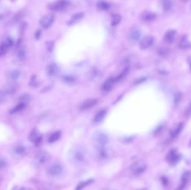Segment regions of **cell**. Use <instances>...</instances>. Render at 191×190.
Returning <instances> with one entry per match:
<instances>
[{"mask_svg":"<svg viewBox=\"0 0 191 190\" xmlns=\"http://www.w3.org/2000/svg\"><path fill=\"white\" fill-rule=\"evenodd\" d=\"M20 76V73L17 71H13L9 74V78L12 80H16L19 78Z\"/></svg>","mask_w":191,"mask_h":190,"instance_id":"cell-30","label":"cell"},{"mask_svg":"<svg viewBox=\"0 0 191 190\" xmlns=\"http://www.w3.org/2000/svg\"><path fill=\"white\" fill-rule=\"evenodd\" d=\"M55 19V16L53 13H49L43 17L40 21V24L44 29H48L53 24Z\"/></svg>","mask_w":191,"mask_h":190,"instance_id":"cell-4","label":"cell"},{"mask_svg":"<svg viewBox=\"0 0 191 190\" xmlns=\"http://www.w3.org/2000/svg\"><path fill=\"white\" fill-rule=\"evenodd\" d=\"M46 47H47V49L49 51H51L53 49V47H54V43L51 42H47Z\"/></svg>","mask_w":191,"mask_h":190,"instance_id":"cell-36","label":"cell"},{"mask_svg":"<svg viewBox=\"0 0 191 190\" xmlns=\"http://www.w3.org/2000/svg\"><path fill=\"white\" fill-rule=\"evenodd\" d=\"M191 177V173L190 172H186L183 174L182 177V183L179 187V189H182L186 186L187 182L190 180Z\"/></svg>","mask_w":191,"mask_h":190,"instance_id":"cell-21","label":"cell"},{"mask_svg":"<svg viewBox=\"0 0 191 190\" xmlns=\"http://www.w3.org/2000/svg\"><path fill=\"white\" fill-rule=\"evenodd\" d=\"M170 50L167 47H161L157 50L158 54L162 57H166L169 53Z\"/></svg>","mask_w":191,"mask_h":190,"instance_id":"cell-24","label":"cell"},{"mask_svg":"<svg viewBox=\"0 0 191 190\" xmlns=\"http://www.w3.org/2000/svg\"><path fill=\"white\" fill-rule=\"evenodd\" d=\"M71 160L74 163H80L84 160V152L82 148H77L72 151L71 154Z\"/></svg>","mask_w":191,"mask_h":190,"instance_id":"cell-1","label":"cell"},{"mask_svg":"<svg viewBox=\"0 0 191 190\" xmlns=\"http://www.w3.org/2000/svg\"><path fill=\"white\" fill-rule=\"evenodd\" d=\"M97 103V99H87L81 105L80 108L82 110H87L94 107Z\"/></svg>","mask_w":191,"mask_h":190,"instance_id":"cell-12","label":"cell"},{"mask_svg":"<svg viewBox=\"0 0 191 190\" xmlns=\"http://www.w3.org/2000/svg\"><path fill=\"white\" fill-rule=\"evenodd\" d=\"M7 161L3 157H0V171L4 169L7 166Z\"/></svg>","mask_w":191,"mask_h":190,"instance_id":"cell-32","label":"cell"},{"mask_svg":"<svg viewBox=\"0 0 191 190\" xmlns=\"http://www.w3.org/2000/svg\"><path fill=\"white\" fill-rule=\"evenodd\" d=\"M183 127V123H181L177 126V127L175 128V129H173L171 133H170V135L172 137H175L177 136L179 133L181 131L182 128Z\"/></svg>","mask_w":191,"mask_h":190,"instance_id":"cell-28","label":"cell"},{"mask_svg":"<svg viewBox=\"0 0 191 190\" xmlns=\"http://www.w3.org/2000/svg\"><path fill=\"white\" fill-rule=\"evenodd\" d=\"M29 84L30 86H31V87H35L37 86V85H38V82H37V80L35 76H33L31 78Z\"/></svg>","mask_w":191,"mask_h":190,"instance_id":"cell-34","label":"cell"},{"mask_svg":"<svg viewBox=\"0 0 191 190\" xmlns=\"http://www.w3.org/2000/svg\"><path fill=\"white\" fill-rule=\"evenodd\" d=\"M26 107V103L24 102H22L20 103L19 104H18L17 105H16L15 107L13 108L11 110H10V113L11 114H15L17 113H19V112H21L22 111H23Z\"/></svg>","mask_w":191,"mask_h":190,"instance_id":"cell-20","label":"cell"},{"mask_svg":"<svg viewBox=\"0 0 191 190\" xmlns=\"http://www.w3.org/2000/svg\"><path fill=\"white\" fill-rule=\"evenodd\" d=\"M162 183H163V185H164V186L167 185V184H168V181L167 178H166V177H165L162 178Z\"/></svg>","mask_w":191,"mask_h":190,"instance_id":"cell-42","label":"cell"},{"mask_svg":"<svg viewBox=\"0 0 191 190\" xmlns=\"http://www.w3.org/2000/svg\"><path fill=\"white\" fill-rule=\"evenodd\" d=\"M68 6V2L66 0H59L56 2L51 3L48 7L54 11H60L66 8Z\"/></svg>","mask_w":191,"mask_h":190,"instance_id":"cell-2","label":"cell"},{"mask_svg":"<svg viewBox=\"0 0 191 190\" xmlns=\"http://www.w3.org/2000/svg\"><path fill=\"white\" fill-rule=\"evenodd\" d=\"M191 114V103L189 104V105L187 108L186 111H185V115L188 117L190 116Z\"/></svg>","mask_w":191,"mask_h":190,"instance_id":"cell-37","label":"cell"},{"mask_svg":"<svg viewBox=\"0 0 191 190\" xmlns=\"http://www.w3.org/2000/svg\"><path fill=\"white\" fill-rule=\"evenodd\" d=\"M21 13H18L14 17V20L15 21H19L21 20Z\"/></svg>","mask_w":191,"mask_h":190,"instance_id":"cell-41","label":"cell"},{"mask_svg":"<svg viewBox=\"0 0 191 190\" xmlns=\"http://www.w3.org/2000/svg\"><path fill=\"white\" fill-rule=\"evenodd\" d=\"M60 134H61V133L60 132H54L49 137V140H48V142L50 143H54L55 142H56L57 141H58L59 138L60 137Z\"/></svg>","mask_w":191,"mask_h":190,"instance_id":"cell-27","label":"cell"},{"mask_svg":"<svg viewBox=\"0 0 191 190\" xmlns=\"http://www.w3.org/2000/svg\"><path fill=\"white\" fill-rule=\"evenodd\" d=\"M13 40L11 39H8L6 42L0 46V57L3 56L6 54L8 49L13 45Z\"/></svg>","mask_w":191,"mask_h":190,"instance_id":"cell-11","label":"cell"},{"mask_svg":"<svg viewBox=\"0 0 191 190\" xmlns=\"http://www.w3.org/2000/svg\"><path fill=\"white\" fill-rule=\"evenodd\" d=\"M181 156L177 153L175 149H171L170 151L167 154L166 156V160L167 162L171 165H174L177 163L180 160Z\"/></svg>","mask_w":191,"mask_h":190,"instance_id":"cell-5","label":"cell"},{"mask_svg":"<svg viewBox=\"0 0 191 190\" xmlns=\"http://www.w3.org/2000/svg\"><path fill=\"white\" fill-rule=\"evenodd\" d=\"M157 17L156 13L149 11H144L141 13L140 18L144 21H151L155 20Z\"/></svg>","mask_w":191,"mask_h":190,"instance_id":"cell-14","label":"cell"},{"mask_svg":"<svg viewBox=\"0 0 191 190\" xmlns=\"http://www.w3.org/2000/svg\"><path fill=\"white\" fill-rule=\"evenodd\" d=\"M30 96L27 94H23L21 96V98H20V100H21L22 102H24L26 103V102H28L30 99Z\"/></svg>","mask_w":191,"mask_h":190,"instance_id":"cell-35","label":"cell"},{"mask_svg":"<svg viewBox=\"0 0 191 190\" xmlns=\"http://www.w3.org/2000/svg\"><path fill=\"white\" fill-rule=\"evenodd\" d=\"M97 8H98L100 10L102 11H106L108 10V9L110 7V5L108 4V2L104 1H100L98 4H97Z\"/></svg>","mask_w":191,"mask_h":190,"instance_id":"cell-25","label":"cell"},{"mask_svg":"<svg viewBox=\"0 0 191 190\" xmlns=\"http://www.w3.org/2000/svg\"><path fill=\"white\" fill-rule=\"evenodd\" d=\"M154 37L152 36H146L144 37L140 42V48L141 49H148L153 45L154 42Z\"/></svg>","mask_w":191,"mask_h":190,"instance_id":"cell-8","label":"cell"},{"mask_svg":"<svg viewBox=\"0 0 191 190\" xmlns=\"http://www.w3.org/2000/svg\"><path fill=\"white\" fill-rule=\"evenodd\" d=\"M94 141L98 147H102L107 143L108 137L102 133H98L94 137Z\"/></svg>","mask_w":191,"mask_h":190,"instance_id":"cell-6","label":"cell"},{"mask_svg":"<svg viewBox=\"0 0 191 190\" xmlns=\"http://www.w3.org/2000/svg\"><path fill=\"white\" fill-rule=\"evenodd\" d=\"M140 35V32L137 29H134L130 32L129 35V38L131 42H135L139 40Z\"/></svg>","mask_w":191,"mask_h":190,"instance_id":"cell-17","label":"cell"},{"mask_svg":"<svg viewBox=\"0 0 191 190\" xmlns=\"http://www.w3.org/2000/svg\"><path fill=\"white\" fill-rule=\"evenodd\" d=\"M146 169V165L142 161L137 162L131 167V171L135 175H139L143 174Z\"/></svg>","mask_w":191,"mask_h":190,"instance_id":"cell-3","label":"cell"},{"mask_svg":"<svg viewBox=\"0 0 191 190\" xmlns=\"http://www.w3.org/2000/svg\"><path fill=\"white\" fill-rule=\"evenodd\" d=\"M116 82V79L115 78L109 79L107 80H106L102 85V91L105 92L110 91L112 89L115 83Z\"/></svg>","mask_w":191,"mask_h":190,"instance_id":"cell-10","label":"cell"},{"mask_svg":"<svg viewBox=\"0 0 191 190\" xmlns=\"http://www.w3.org/2000/svg\"><path fill=\"white\" fill-rule=\"evenodd\" d=\"M92 182V180H87V181H86L81 182V183H79V185L77 186V189H78V190H81V189H82V188H83L84 187L87 186V185H88V184H90V183Z\"/></svg>","mask_w":191,"mask_h":190,"instance_id":"cell-33","label":"cell"},{"mask_svg":"<svg viewBox=\"0 0 191 190\" xmlns=\"http://www.w3.org/2000/svg\"><path fill=\"white\" fill-rule=\"evenodd\" d=\"M162 4L163 9L165 12L170 11L173 6L172 0H162Z\"/></svg>","mask_w":191,"mask_h":190,"instance_id":"cell-22","label":"cell"},{"mask_svg":"<svg viewBox=\"0 0 191 190\" xmlns=\"http://www.w3.org/2000/svg\"><path fill=\"white\" fill-rule=\"evenodd\" d=\"M183 1H185V2H186V1H188V0H183Z\"/></svg>","mask_w":191,"mask_h":190,"instance_id":"cell-44","label":"cell"},{"mask_svg":"<svg viewBox=\"0 0 191 190\" xmlns=\"http://www.w3.org/2000/svg\"><path fill=\"white\" fill-rule=\"evenodd\" d=\"M49 158L48 154L45 152L39 153L36 157V161L39 164H43L48 161Z\"/></svg>","mask_w":191,"mask_h":190,"instance_id":"cell-18","label":"cell"},{"mask_svg":"<svg viewBox=\"0 0 191 190\" xmlns=\"http://www.w3.org/2000/svg\"><path fill=\"white\" fill-rule=\"evenodd\" d=\"M179 47L183 50H187L191 48V44L186 36H183L179 43Z\"/></svg>","mask_w":191,"mask_h":190,"instance_id":"cell-16","label":"cell"},{"mask_svg":"<svg viewBox=\"0 0 191 190\" xmlns=\"http://www.w3.org/2000/svg\"><path fill=\"white\" fill-rule=\"evenodd\" d=\"M14 152L18 155H22L26 152V148L22 145H19L14 149Z\"/></svg>","mask_w":191,"mask_h":190,"instance_id":"cell-29","label":"cell"},{"mask_svg":"<svg viewBox=\"0 0 191 190\" xmlns=\"http://www.w3.org/2000/svg\"><path fill=\"white\" fill-rule=\"evenodd\" d=\"M84 16V13H75L71 17V19L68 22V25H73L76 24L78 21H79Z\"/></svg>","mask_w":191,"mask_h":190,"instance_id":"cell-15","label":"cell"},{"mask_svg":"<svg viewBox=\"0 0 191 190\" xmlns=\"http://www.w3.org/2000/svg\"><path fill=\"white\" fill-rule=\"evenodd\" d=\"M5 91H2L0 90V104L4 103L7 99V95Z\"/></svg>","mask_w":191,"mask_h":190,"instance_id":"cell-31","label":"cell"},{"mask_svg":"<svg viewBox=\"0 0 191 190\" xmlns=\"http://www.w3.org/2000/svg\"><path fill=\"white\" fill-rule=\"evenodd\" d=\"M62 167H61V166L58 165V164H55L51 166L50 168H49L48 172L49 174L50 175L53 176H56L59 175L62 172Z\"/></svg>","mask_w":191,"mask_h":190,"instance_id":"cell-13","label":"cell"},{"mask_svg":"<svg viewBox=\"0 0 191 190\" xmlns=\"http://www.w3.org/2000/svg\"><path fill=\"white\" fill-rule=\"evenodd\" d=\"M28 138L31 142L36 145H39L42 141V136L38 133L37 130L34 129L30 133Z\"/></svg>","mask_w":191,"mask_h":190,"instance_id":"cell-7","label":"cell"},{"mask_svg":"<svg viewBox=\"0 0 191 190\" xmlns=\"http://www.w3.org/2000/svg\"><path fill=\"white\" fill-rule=\"evenodd\" d=\"M106 111L105 110L100 111L95 116V117L93 118L94 122L95 123H100L102 120L104 119V118L106 116Z\"/></svg>","mask_w":191,"mask_h":190,"instance_id":"cell-19","label":"cell"},{"mask_svg":"<svg viewBox=\"0 0 191 190\" xmlns=\"http://www.w3.org/2000/svg\"><path fill=\"white\" fill-rule=\"evenodd\" d=\"M41 36H42V31L40 30H38L35 33V39L37 40H38V39H39L40 38Z\"/></svg>","mask_w":191,"mask_h":190,"instance_id":"cell-38","label":"cell"},{"mask_svg":"<svg viewBox=\"0 0 191 190\" xmlns=\"http://www.w3.org/2000/svg\"><path fill=\"white\" fill-rule=\"evenodd\" d=\"M181 95L179 94V93H177V94H175V104H178L180 99H181Z\"/></svg>","mask_w":191,"mask_h":190,"instance_id":"cell-40","label":"cell"},{"mask_svg":"<svg viewBox=\"0 0 191 190\" xmlns=\"http://www.w3.org/2000/svg\"><path fill=\"white\" fill-rule=\"evenodd\" d=\"M25 56V53L24 50H21L18 54V57L20 60H23Z\"/></svg>","mask_w":191,"mask_h":190,"instance_id":"cell-39","label":"cell"},{"mask_svg":"<svg viewBox=\"0 0 191 190\" xmlns=\"http://www.w3.org/2000/svg\"><path fill=\"white\" fill-rule=\"evenodd\" d=\"M189 145H190V147H191V140L190 142V143H189Z\"/></svg>","mask_w":191,"mask_h":190,"instance_id":"cell-43","label":"cell"},{"mask_svg":"<svg viewBox=\"0 0 191 190\" xmlns=\"http://www.w3.org/2000/svg\"><path fill=\"white\" fill-rule=\"evenodd\" d=\"M58 68L55 64H51L48 68V73L50 76H55L58 73Z\"/></svg>","mask_w":191,"mask_h":190,"instance_id":"cell-23","label":"cell"},{"mask_svg":"<svg viewBox=\"0 0 191 190\" xmlns=\"http://www.w3.org/2000/svg\"><path fill=\"white\" fill-rule=\"evenodd\" d=\"M175 34H176V31L174 30H170L166 31L163 38L164 42L167 44H172L175 40Z\"/></svg>","mask_w":191,"mask_h":190,"instance_id":"cell-9","label":"cell"},{"mask_svg":"<svg viewBox=\"0 0 191 190\" xmlns=\"http://www.w3.org/2000/svg\"><path fill=\"white\" fill-rule=\"evenodd\" d=\"M121 21V17L119 14L115 13L112 15V21H111V25L112 26H116V25L119 24Z\"/></svg>","mask_w":191,"mask_h":190,"instance_id":"cell-26","label":"cell"}]
</instances>
